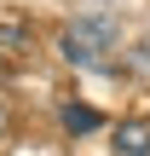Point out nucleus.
<instances>
[{
    "label": "nucleus",
    "mask_w": 150,
    "mask_h": 156,
    "mask_svg": "<svg viewBox=\"0 0 150 156\" xmlns=\"http://www.w3.org/2000/svg\"><path fill=\"white\" fill-rule=\"evenodd\" d=\"M110 41H116V23L110 17H75L58 35V52L69 64H98V52H110Z\"/></svg>",
    "instance_id": "obj_1"
},
{
    "label": "nucleus",
    "mask_w": 150,
    "mask_h": 156,
    "mask_svg": "<svg viewBox=\"0 0 150 156\" xmlns=\"http://www.w3.org/2000/svg\"><path fill=\"white\" fill-rule=\"evenodd\" d=\"M64 127H69V133H92V127H98V110H87V104H69V110H64Z\"/></svg>",
    "instance_id": "obj_3"
},
{
    "label": "nucleus",
    "mask_w": 150,
    "mask_h": 156,
    "mask_svg": "<svg viewBox=\"0 0 150 156\" xmlns=\"http://www.w3.org/2000/svg\"><path fill=\"white\" fill-rule=\"evenodd\" d=\"M116 156H150V127L145 122H121L116 127Z\"/></svg>",
    "instance_id": "obj_2"
}]
</instances>
